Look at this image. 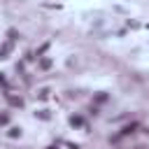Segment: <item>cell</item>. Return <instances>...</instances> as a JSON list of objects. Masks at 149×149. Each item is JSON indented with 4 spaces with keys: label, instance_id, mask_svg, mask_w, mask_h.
I'll return each mask as SVG.
<instances>
[{
    "label": "cell",
    "instance_id": "obj_1",
    "mask_svg": "<svg viewBox=\"0 0 149 149\" xmlns=\"http://www.w3.org/2000/svg\"><path fill=\"white\" fill-rule=\"evenodd\" d=\"M70 123H72V126H82L84 121H82V117H72V119H70Z\"/></svg>",
    "mask_w": 149,
    "mask_h": 149
},
{
    "label": "cell",
    "instance_id": "obj_2",
    "mask_svg": "<svg viewBox=\"0 0 149 149\" xmlns=\"http://www.w3.org/2000/svg\"><path fill=\"white\" fill-rule=\"evenodd\" d=\"M9 103H12V105H19V107L23 105V103H21V98H14V96H9Z\"/></svg>",
    "mask_w": 149,
    "mask_h": 149
},
{
    "label": "cell",
    "instance_id": "obj_3",
    "mask_svg": "<svg viewBox=\"0 0 149 149\" xmlns=\"http://www.w3.org/2000/svg\"><path fill=\"white\" fill-rule=\"evenodd\" d=\"M40 65H42V68H49V65H51V61H49V58H42V63H40Z\"/></svg>",
    "mask_w": 149,
    "mask_h": 149
}]
</instances>
